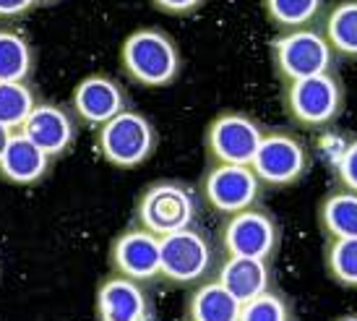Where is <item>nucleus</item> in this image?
<instances>
[{
    "label": "nucleus",
    "instance_id": "nucleus-1",
    "mask_svg": "<svg viewBox=\"0 0 357 321\" xmlns=\"http://www.w3.org/2000/svg\"><path fill=\"white\" fill-rule=\"evenodd\" d=\"M120 66L133 84L146 89H165L183 73V52L165 29L141 27L123 40Z\"/></svg>",
    "mask_w": 357,
    "mask_h": 321
},
{
    "label": "nucleus",
    "instance_id": "nucleus-2",
    "mask_svg": "<svg viewBox=\"0 0 357 321\" xmlns=\"http://www.w3.org/2000/svg\"><path fill=\"white\" fill-rule=\"evenodd\" d=\"M347 105V87L337 70L282 84V107L289 121L305 130H324L339 121Z\"/></svg>",
    "mask_w": 357,
    "mask_h": 321
},
{
    "label": "nucleus",
    "instance_id": "nucleus-3",
    "mask_svg": "<svg viewBox=\"0 0 357 321\" xmlns=\"http://www.w3.org/2000/svg\"><path fill=\"white\" fill-rule=\"evenodd\" d=\"M199 188H193L190 183L162 178V181L149 183L139 193L136 209H133V222L144 230L165 238L169 232L193 227L199 222Z\"/></svg>",
    "mask_w": 357,
    "mask_h": 321
},
{
    "label": "nucleus",
    "instance_id": "nucleus-4",
    "mask_svg": "<svg viewBox=\"0 0 357 321\" xmlns=\"http://www.w3.org/2000/svg\"><path fill=\"white\" fill-rule=\"evenodd\" d=\"M159 256H162L159 277L175 288L193 290L201 282L217 277V248L208 241L206 232L199 230L196 225L159 238Z\"/></svg>",
    "mask_w": 357,
    "mask_h": 321
},
{
    "label": "nucleus",
    "instance_id": "nucleus-5",
    "mask_svg": "<svg viewBox=\"0 0 357 321\" xmlns=\"http://www.w3.org/2000/svg\"><path fill=\"white\" fill-rule=\"evenodd\" d=\"M159 147V133L154 123L139 110H123L112 121L100 126L97 130V149L102 160L120 167V170H133L144 162L154 157Z\"/></svg>",
    "mask_w": 357,
    "mask_h": 321
},
{
    "label": "nucleus",
    "instance_id": "nucleus-6",
    "mask_svg": "<svg viewBox=\"0 0 357 321\" xmlns=\"http://www.w3.org/2000/svg\"><path fill=\"white\" fill-rule=\"evenodd\" d=\"M271 66L282 84L337 70V55L316 27L282 31L271 40Z\"/></svg>",
    "mask_w": 357,
    "mask_h": 321
},
{
    "label": "nucleus",
    "instance_id": "nucleus-7",
    "mask_svg": "<svg viewBox=\"0 0 357 321\" xmlns=\"http://www.w3.org/2000/svg\"><path fill=\"white\" fill-rule=\"evenodd\" d=\"M264 188H292L310 172V151L305 141L287 128H268L250 162Z\"/></svg>",
    "mask_w": 357,
    "mask_h": 321
},
{
    "label": "nucleus",
    "instance_id": "nucleus-8",
    "mask_svg": "<svg viewBox=\"0 0 357 321\" xmlns=\"http://www.w3.org/2000/svg\"><path fill=\"white\" fill-rule=\"evenodd\" d=\"M219 246L225 256L274 261L282 246V227L266 207L235 211L219 225Z\"/></svg>",
    "mask_w": 357,
    "mask_h": 321
},
{
    "label": "nucleus",
    "instance_id": "nucleus-9",
    "mask_svg": "<svg viewBox=\"0 0 357 321\" xmlns=\"http://www.w3.org/2000/svg\"><path fill=\"white\" fill-rule=\"evenodd\" d=\"M266 128L240 110H222L204 130V151L208 165H250Z\"/></svg>",
    "mask_w": 357,
    "mask_h": 321
},
{
    "label": "nucleus",
    "instance_id": "nucleus-10",
    "mask_svg": "<svg viewBox=\"0 0 357 321\" xmlns=\"http://www.w3.org/2000/svg\"><path fill=\"white\" fill-rule=\"evenodd\" d=\"M264 191L250 165H208L199 181L201 201L219 217L258 207Z\"/></svg>",
    "mask_w": 357,
    "mask_h": 321
},
{
    "label": "nucleus",
    "instance_id": "nucleus-11",
    "mask_svg": "<svg viewBox=\"0 0 357 321\" xmlns=\"http://www.w3.org/2000/svg\"><path fill=\"white\" fill-rule=\"evenodd\" d=\"M109 267L112 274L128 277L136 282H154L162 271V256H159V235L133 225L130 230H123L109 246Z\"/></svg>",
    "mask_w": 357,
    "mask_h": 321
},
{
    "label": "nucleus",
    "instance_id": "nucleus-12",
    "mask_svg": "<svg viewBox=\"0 0 357 321\" xmlns=\"http://www.w3.org/2000/svg\"><path fill=\"white\" fill-rule=\"evenodd\" d=\"M70 105L81 123L100 128L123 110H128V94L115 79H109L105 73H91L76 84Z\"/></svg>",
    "mask_w": 357,
    "mask_h": 321
},
{
    "label": "nucleus",
    "instance_id": "nucleus-13",
    "mask_svg": "<svg viewBox=\"0 0 357 321\" xmlns=\"http://www.w3.org/2000/svg\"><path fill=\"white\" fill-rule=\"evenodd\" d=\"M97 321H157V313L141 282L109 274L97 288Z\"/></svg>",
    "mask_w": 357,
    "mask_h": 321
},
{
    "label": "nucleus",
    "instance_id": "nucleus-14",
    "mask_svg": "<svg viewBox=\"0 0 357 321\" xmlns=\"http://www.w3.org/2000/svg\"><path fill=\"white\" fill-rule=\"evenodd\" d=\"M19 130L26 139L34 141L50 160L66 154L70 149V144L76 141V123L70 118V112L63 110L60 105H52V102L37 105Z\"/></svg>",
    "mask_w": 357,
    "mask_h": 321
},
{
    "label": "nucleus",
    "instance_id": "nucleus-15",
    "mask_svg": "<svg viewBox=\"0 0 357 321\" xmlns=\"http://www.w3.org/2000/svg\"><path fill=\"white\" fill-rule=\"evenodd\" d=\"M217 280L243 303L258 298L261 292L274 288V269L271 261L245 259V256H225L217 267Z\"/></svg>",
    "mask_w": 357,
    "mask_h": 321
},
{
    "label": "nucleus",
    "instance_id": "nucleus-16",
    "mask_svg": "<svg viewBox=\"0 0 357 321\" xmlns=\"http://www.w3.org/2000/svg\"><path fill=\"white\" fill-rule=\"evenodd\" d=\"M47 170H50V157L21 130H13L0 160V175L16 186H34L47 175Z\"/></svg>",
    "mask_w": 357,
    "mask_h": 321
},
{
    "label": "nucleus",
    "instance_id": "nucleus-17",
    "mask_svg": "<svg viewBox=\"0 0 357 321\" xmlns=\"http://www.w3.org/2000/svg\"><path fill=\"white\" fill-rule=\"evenodd\" d=\"M240 308V301L217 277L196 285L185 301L188 321H238Z\"/></svg>",
    "mask_w": 357,
    "mask_h": 321
},
{
    "label": "nucleus",
    "instance_id": "nucleus-18",
    "mask_svg": "<svg viewBox=\"0 0 357 321\" xmlns=\"http://www.w3.org/2000/svg\"><path fill=\"white\" fill-rule=\"evenodd\" d=\"M318 227L326 241L334 238H357V193L334 188L318 201Z\"/></svg>",
    "mask_w": 357,
    "mask_h": 321
},
{
    "label": "nucleus",
    "instance_id": "nucleus-19",
    "mask_svg": "<svg viewBox=\"0 0 357 321\" xmlns=\"http://www.w3.org/2000/svg\"><path fill=\"white\" fill-rule=\"evenodd\" d=\"M321 19V31L334 55L357 61V0H337Z\"/></svg>",
    "mask_w": 357,
    "mask_h": 321
},
{
    "label": "nucleus",
    "instance_id": "nucleus-20",
    "mask_svg": "<svg viewBox=\"0 0 357 321\" xmlns=\"http://www.w3.org/2000/svg\"><path fill=\"white\" fill-rule=\"evenodd\" d=\"M326 10V0H264V13L279 31L313 27Z\"/></svg>",
    "mask_w": 357,
    "mask_h": 321
},
{
    "label": "nucleus",
    "instance_id": "nucleus-21",
    "mask_svg": "<svg viewBox=\"0 0 357 321\" xmlns=\"http://www.w3.org/2000/svg\"><path fill=\"white\" fill-rule=\"evenodd\" d=\"M34 70L29 40L13 29H0V81H26Z\"/></svg>",
    "mask_w": 357,
    "mask_h": 321
},
{
    "label": "nucleus",
    "instance_id": "nucleus-22",
    "mask_svg": "<svg viewBox=\"0 0 357 321\" xmlns=\"http://www.w3.org/2000/svg\"><path fill=\"white\" fill-rule=\"evenodd\" d=\"M326 274L339 288L357 290V238H334L324 246Z\"/></svg>",
    "mask_w": 357,
    "mask_h": 321
},
{
    "label": "nucleus",
    "instance_id": "nucleus-23",
    "mask_svg": "<svg viewBox=\"0 0 357 321\" xmlns=\"http://www.w3.org/2000/svg\"><path fill=\"white\" fill-rule=\"evenodd\" d=\"M34 107L37 97L26 81H0V126L19 130Z\"/></svg>",
    "mask_w": 357,
    "mask_h": 321
},
{
    "label": "nucleus",
    "instance_id": "nucleus-24",
    "mask_svg": "<svg viewBox=\"0 0 357 321\" xmlns=\"http://www.w3.org/2000/svg\"><path fill=\"white\" fill-rule=\"evenodd\" d=\"M238 321H298L295 319V308L284 292L277 288L261 292L258 298L243 303Z\"/></svg>",
    "mask_w": 357,
    "mask_h": 321
},
{
    "label": "nucleus",
    "instance_id": "nucleus-25",
    "mask_svg": "<svg viewBox=\"0 0 357 321\" xmlns=\"http://www.w3.org/2000/svg\"><path fill=\"white\" fill-rule=\"evenodd\" d=\"M334 181L337 188L357 193V136L342 147L339 157L334 160Z\"/></svg>",
    "mask_w": 357,
    "mask_h": 321
},
{
    "label": "nucleus",
    "instance_id": "nucleus-26",
    "mask_svg": "<svg viewBox=\"0 0 357 321\" xmlns=\"http://www.w3.org/2000/svg\"><path fill=\"white\" fill-rule=\"evenodd\" d=\"M151 6L167 16H190L206 6V0H151Z\"/></svg>",
    "mask_w": 357,
    "mask_h": 321
},
{
    "label": "nucleus",
    "instance_id": "nucleus-27",
    "mask_svg": "<svg viewBox=\"0 0 357 321\" xmlns=\"http://www.w3.org/2000/svg\"><path fill=\"white\" fill-rule=\"evenodd\" d=\"M37 6V0H0V19H19Z\"/></svg>",
    "mask_w": 357,
    "mask_h": 321
},
{
    "label": "nucleus",
    "instance_id": "nucleus-28",
    "mask_svg": "<svg viewBox=\"0 0 357 321\" xmlns=\"http://www.w3.org/2000/svg\"><path fill=\"white\" fill-rule=\"evenodd\" d=\"M13 130L6 128V126H0V160H3V151H6V147H8V139Z\"/></svg>",
    "mask_w": 357,
    "mask_h": 321
},
{
    "label": "nucleus",
    "instance_id": "nucleus-29",
    "mask_svg": "<svg viewBox=\"0 0 357 321\" xmlns=\"http://www.w3.org/2000/svg\"><path fill=\"white\" fill-rule=\"evenodd\" d=\"M334 321H357V313H342V316H337Z\"/></svg>",
    "mask_w": 357,
    "mask_h": 321
},
{
    "label": "nucleus",
    "instance_id": "nucleus-30",
    "mask_svg": "<svg viewBox=\"0 0 357 321\" xmlns=\"http://www.w3.org/2000/svg\"><path fill=\"white\" fill-rule=\"evenodd\" d=\"M37 3H58V0H37Z\"/></svg>",
    "mask_w": 357,
    "mask_h": 321
}]
</instances>
